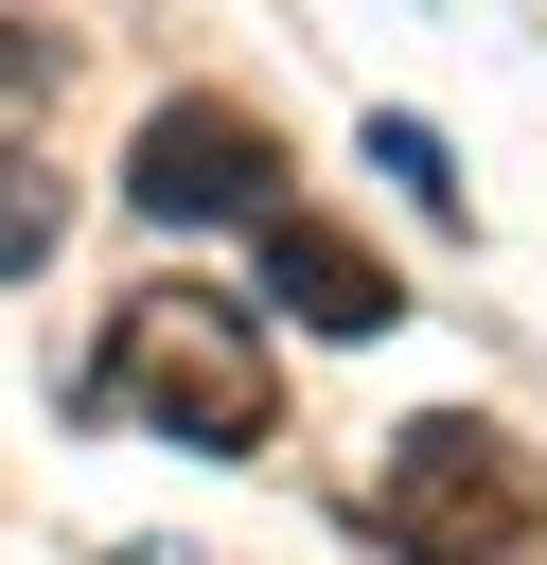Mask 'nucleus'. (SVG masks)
I'll return each instance as SVG.
<instances>
[{"label": "nucleus", "instance_id": "1", "mask_svg": "<svg viewBox=\"0 0 547 565\" xmlns=\"http://www.w3.org/2000/svg\"><path fill=\"white\" fill-rule=\"evenodd\" d=\"M106 388H124L159 441H194V459H265V441H282V371H265L247 300H212V282H141L124 335H106Z\"/></svg>", "mask_w": 547, "mask_h": 565}, {"label": "nucleus", "instance_id": "2", "mask_svg": "<svg viewBox=\"0 0 547 565\" xmlns=\"http://www.w3.org/2000/svg\"><path fill=\"white\" fill-rule=\"evenodd\" d=\"M371 530H388L406 565H547V477H529V441H512V424L423 406V424H388Z\"/></svg>", "mask_w": 547, "mask_h": 565}, {"label": "nucleus", "instance_id": "3", "mask_svg": "<svg viewBox=\"0 0 547 565\" xmlns=\"http://www.w3.org/2000/svg\"><path fill=\"white\" fill-rule=\"evenodd\" d=\"M124 194H141L159 230H265V212H282V141H265V106H229V88H176V106H141V141H124Z\"/></svg>", "mask_w": 547, "mask_h": 565}, {"label": "nucleus", "instance_id": "4", "mask_svg": "<svg viewBox=\"0 0 547 565\" xmlns=\"http://www.w3.org/2000/svg\"><path fill=\"white\" fill-rule=\"evenodd\" d=\"M265 300H282V318H318V335H388V318H406V300H388V265H371L335 212H300V194L265 212Z\"/></svg>", "mask_w": 547, "mask_h": 565}, {"label": "nucleus", "instance_id": "5", "mask_svg": "<svg viewBox=\"0 0 547 565\" xmlns=\"http://www.w3.org/2000/svg\"><path fill=\"white\" fill-rule=\"evenodd\" d=\"M53 230H71V194L35 177V141H0V282H35V265H53Z\"/></svg>", "mask_w": 547, "mask_h": 565}, {"label": "nucleus", "instance_id": "6", "mask_svg": "<svg viewBox=\"0 0 547 565\" xmlns=\"http://www.w3.org/2000/svg\"><path fill=\"white\" fill-rule=\"evenodd\" d=\"M371 159H388V177H406V194H423V212H459V159H441V141H423V124H406V106H388V124H371Z\"/></svg>", "mask_w": 547, "mask_h": 565}, {"label": "nucleus", "instance_id": "7", "mask_svg": "<svg viewBox=\"0 0 547 565\" xmlns=\"http://www.w3.org/2000/svg\"><path fill=\"white\" fill-rule=\"evenodd\" d=\"M0 106H53V35H18V18H0Z\"/></svg>", "mask_w": 547, "mask_h": 565}, {"label": "nucleus", "instance_id": "8", "mask_svg": "<svg viewBox=\"0 0 547 565\" xmlns=\"http://www.w3.org/2000/svg\"><path fill=\"white\" fill-rule=\"evenodd\" d=\"M124 565H194V547H124Z\"/></svg>", "mask_w": 547, "mask_h": 565}]
</instances>
